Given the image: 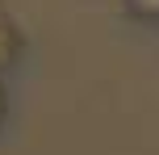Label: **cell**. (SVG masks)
Masks as SVG:
<instances>
[{
  "mask_svg": "<svg viewBox=\"0 0 159 155\" xmlns=\"http://www.w3.org/2000/svg\"><path fill=\"white\" fill-rule=\"evenodd\" d=\"M21 50H25V34L13 17L0 13V75H8L17 63H21Z\"/></svg>",
  "mask_w": 159,
  "mask_h": 155,
  "instance_id": "cell-1",
  "label": "cell"
},
{
  "mask_svg": "<svg viewBox=\"0 0 159 155\" xmlns=\"http://www.w3.org/2000/svg\"><path fill=\"white\" fill-rule=\"evenodd\" d=\"M126 8L143 21H159V0H126Z\"/></svg>",
  "mask_w": 159,
  "mask_h": 155,
  "instance_id": "cell-2",
  "label": "cell"
},
{
  "mask_svg": "<svg viewBox=\"0 0 159 155\" xmlns=\"http://www.w3.org/2000/svg\"><path fill=\"white\" fill-rule=\"evenodd\" d=\"M4 117H8V92H4V75H0V126H4Z\"/></svg>",
  "mask_w": 159,
  "mask_h": 155,
  "instance_id": "cell-3",
  "label": "cell"
}]
</instances>
